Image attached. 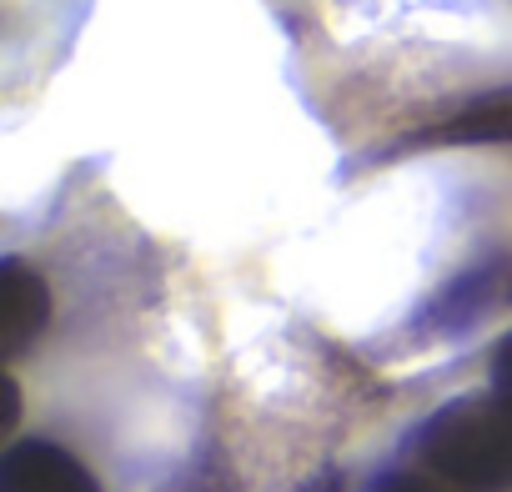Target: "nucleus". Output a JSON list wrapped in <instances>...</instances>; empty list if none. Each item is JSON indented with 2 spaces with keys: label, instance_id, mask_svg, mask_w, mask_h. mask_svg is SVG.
I'll return each mask as SVG.
<instances>
[{
  "label": "nucleus",
  "instance_id": "nucleus-6",
  "mask_svg": "<svg viewBox=\"0 0 512 492\" xmlns=\"http://www.w3.org/2000/svg\"><path fill=\"white\" fill-rule=\"evenodd\" d=\"M492 387L512 397V332H507V337L497 342V352H492Z\"/></svg>",
  "mask_w": 512,
  "mask_h": 492
},
{
  "label": "nucleus",
  "instance_id": "nucleus-5",
  "mask_svg": "<svg viewBox=\"0 0 512 492\" xmlns=\"http://www.w3.org/2000/svg\"><path fill=\"white\" fill-rule=\"evenodd\" d=\"M21 412H26L21 382H16L11 372H0V452H6V437L21 427Z\"/></svg>",
  "mask_w": 512,
  "mask_h": 492
},
{
  "label": "nucleus",
  "instance_id": "nucleus-3",
  "mask_svg": "<svg viewBox=\"0 0 512 492\" xmlns=\"http://www.w3.org/2000/svg\"><path fill=\"white\" fill-rule=\"evenodd\" d=\"M46 322H51L46 277L21 257H0V362L31 352Z\"/></svg>",
  "mask_w": 512,
  "mask_h": 492
},
{
  "label": "nucleus",
  "instance_id": "nucleus-2",
  "mask_svg": "<svg viewBox=\"0 0 512 492\" xmlns=\"http://www.w3.org/2000/svg\"><path fill=\"white\" fill-rule=\"evenodd\" d=\"M0 492H101V482L71 447L21 437L0 452Z\"/></svg>",
  "mask_w": 512,
  "mask_h": 492
},
{
  "label": "nucleus",
  "instance_id": "nucleus-4",
  "mask_svg": "<svg viewBox=\"0 0 512 492\" xmlns=\"http://www.w3.org/2000/svg\"><path fill=\"white\" fill-rule=\"evenodd\" d=\"M372 492H462V487H452V482L437 477L432 467L412 462V467H392V472H382Z\"/></svg>",
  "mask_w": 512,
  "mask_h": 492
},
{
  "label": "nucleus",
  "instance_id": "nucleus-1",
  "mask_svg": "<svg viewBox=\"0 0 512 492\" xmlns=\"http://www.w3.org/2000/svg\"><path fill=\"white\" fill-rule=\"evenodd\" d=\"M412 452L462 492H512V397L497 387L452 397L417 427Z\"/></svg>",
  "mask_w": 512,
  "mask_h": 492
}]
</instances>
